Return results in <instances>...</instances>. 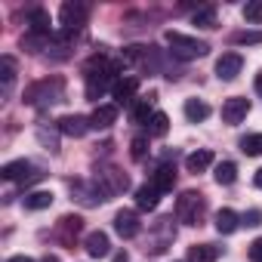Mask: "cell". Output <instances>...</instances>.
<instances>
[{"instance_id": "6da1fadb", "label": "cell", "mask_w": 262, "mask_h": 262, "mask_svg": "<svg viewBox=\"0 0 262 262\" xmlns=\"http://www.w3.org/2000/svg\"><path fill=\"white\" fill-rule=\"evenodd\" d=\"M117 74V62H108L105 56H93L83 68L86 77V99H102V93L111 86V77ZM114 90V86H111Z\"/></svg>"}, {"instance_id": "7a4b0ae2", "label": "cell", "mask_w": 262, "mask_h": 262, "mask_svg": "<svg viewBox=\"0 0 262 262\" xmlns=\"http://www.w3.org/2000/svg\"><path fill=\"white\" fill-rule=\"evenodd\" d=\"M164 43L170 47V53H173L179 62L201 59V56H207V50H210L204 40H198V37H191V34H182V31H167V34H164Z\"/></svg>"}, {"instance_id": "3957f363", "label": "cell", "mask_w": 262, "mask_h": 262, "mask_svg": "<svg viewBox=\"0 0 262 262\" xmlns=\"http://www.w3.org/2000/svg\"><path fill=\"white\" fill-rule=\"evenodd\" d=\"M207 216V201L201 191H182L176 198V219L185 225H201Z\"/></svg>"}, {"instance_id": "277c9868", "label": "cell", "mask_w": 262, "mask_h": 262, "mask_svg": "<svg viewBox=\"0 0 262 262\" xmlns=\"http://www.w3.org/2000/svg\"><path fill=\"white\" fill-rule=\"evenodd\" d=\"M65 99V83L59 77H47V80H37L34 86L25 90V102L31 105H43V102H62Z\"/></svg>"}, {"instance_id": "5b68a950", "label": "cell", "mask_w": 262, "mask_h": 262, "mask_svg": "<svg viewBox=\"0 0 262 262\" xmlns=\"http://www.w3.org/2000/svg\"><path fill=\"white\" fill-rule=\"evenodd\" d=\"M93 182L99 185V191L105 194V201L129 188V179H126V173H120V170H117V167H111V164H105V167H96V176H93Z\"/></svg>"}, {"instance_id": "8992f818", "label": "cell", "mask_w": 262, "mask_h": 262, "mask_svg": "<svg viewBox=\"0 0 262 262\" xmlns=\"http://www.w3.org/2000/svg\"><path fill=\"white\" fill-rule=\"evenodd\" d=\"M0 176H4L7 182H22V185L28 188V185H34L37 179H43V170L34 167V164H28V161H10V164L0 167Z\"/></svg>"}, {"instance_id": "52a82bcc", "label": "cell", "mask_w": 262, "mask_h": 262, "mask_svg": "<svg viewBox=\"0 0 262 262\" xmlns=\"http://www.w3.org/2000/svg\"><path fill=\"white\" fill-rule=\"evenodd\" d=\"M86 16H90V7L86 4H77V0H65L62 10H59V19H62V28L65 31H80L86 25Z\"/></svg>"}, {"instance_id": "ba28073f", "label": "cell", "mask_w": 262, "mask_h": 262, "mask_svg": "<svg viewBox=\"0 0 262 262\" xmlns=\"http://www.w3.org/2000/svg\"><path fill=\"white\" fill-rule=\"evenodd\" d=\"M114 231L123 237V241H129V237H136L139 231H142V222H139V216H136V210H120L117 216H114Z\"/></svg>"}, {"instance_id": "9c48e42d", "label": "cell", "mask_w": 262, "mask_h": 262, "mask_svg": "<svg viewBox=\"0 0 262 262\" xmlns=\"http://www.w3.org/2000/svg\"><path fill=\"white\" fill-rule=\"evenodd\" d=\"M241 68H244L241 53H222V56L216 59V77H219V80H234V77L241 74Z\"/></svg>"}, {"instance_id": "30bf717a", "label": "cell", "mask_w": 262, "mask_h": 262, "mask_svg": "<svg viewBox=\"0 0 262 262\" xmlns=\"http://www.w3.org/2000/svg\"><path fill=\"white\" fill-rule=\"evenodd\" d=\"M247 111H250V102H247L244 96H231V99L222 102V120H225L228 126L241 123V120L247 117Z\"/></svg>"}, {"instance_id": "8fae6325", "label": "cell", "mask_w": 262, "mask_h": 262, "mask_svg": "<svg viewBox=\"0 0 262 262\" xmlns=\"http://www.w3.org/2000/svg\"><path fill=\"white\" fill-rule=\"evenodd\" d=\"M86 129H93V126H90V117H80V114H65V117H59V133H65V136H71V139L86 136Z\"/></svg>"}, {"instance_id": "7c38bea8", "label": "cell", "mask_w": 262, "mask_h": 262, "mask_svg": "<svg viewBox=\"0 0 262 262\" xmlns=\"http://www.w3.org/2000/svg\"><path fill=\"white\" fill-rule=\"evenodd\" d=\"M71 191H74V198H77L83 207H96V204L105 201V194L99 191L96 182H71Z\"/></svg>"}, {"instance_id": "4fadbf2b", "label": "cell", "mask_w": 262, "mask_h": 262, "mask_svg": "<svg viewBox=\"0 0 262 262\" xmlns=\"http://www.w3.org/2000/svg\"><path fill=\"white\" fill-rule=\"evenodd\" d=\"M80 228H83V219L80 216H62L59 219V225H56V234H59V241L62 244H74V237L80 234Z\"/></svg>"}, {"instance_id": "5bb4252c", "label": "cell", "mask_w": 262, "mask_h": 262, "mask_svg": "<svg viewBox=\"0 0 262 262\" xmlns=\"http://www.w3.org/2000/svg\"><path fill=\"white\" fill-rule=\"evenodd\" d=\"M136 90H139V77H120L117 83H114V99H117V105H133L136 99Z\"/></svg>"}, {"instance_id": "9a60e30c", "label": "cell", "mask_w": 262, "mask_h": 262, "mask_svg": "<svg viewBox=\"0 0 262 262\" xmlns=\"http://www.w3.org/2000/svg\"><path fill=\"white\" fill-rule=\"evenodd\" d=\"M28 31H34V34H43V37H53V19H50V13L47 10H31V16H28Z\"/></svg>"}, {"instance_id": "2e32d148", "label": "cell", "mask_w": 262, "mask_h": 262, "mask_svg": "<svg viewBox=\"0 0 262 262\" xmlns=\"http://www.w3.org/2000/svg\"><path fill=\"white\" fill-rule=\"evenodd\" d=\"M114 120H117V105H99V108L90 114V126H93V129H108Z\"/></svg>"}, {"instance_id": "e0dca14e", "label": "cell", "mask_w": 262, "mask_h": 262, "mask_svg": "<svg viewBox=\"0 0 262 262\" xmlns=\"http://www.w3.org/2000/svg\"><path fill=\"white\" fill-rule=\"evenodd\" d=\"M158 204H161V191L151 182H145V185L136 188V207L139 210H158Z\"/></svg>"}, {"instance_id": "ac0fdd59", "label": "cell", "mask_w": 262, "mask_h": 262, "mask_svg": "<svg viewBox=\"0 0 262 262\" xmlns=\"http://www.w3.org/2000/svg\"><path fill=\"white\" fill-rule=\"evenodd\" d=\"M86 253H90L93 259H102V256H108V253H111L108 234H105V231H90V234H86Z\"/></svg>"}, {"instance_id": "d6986e66", "label": "cell", "mask_w": 262, "mask_h": 262, "mask_svg": "<svg viewBox=\"0 0 262 262\" xmlns=\"http://www.w3.org/2000/svg\"><path fill=\"white\" fill-rule=\"evenodd\" d=\"M151 185H155L161 194H164V191H173V185H176V170H173V167H167V164H164V167H158V170L151 173Z\"/></svg>"}, {"instance_id": "ffe728a7", "label": "cell", "mask_w": 262, "mask_h": 262, "mask_svg": "<svg viewBox=\"0 0 262 262\" xmlns=\"http://www.w3.org/2000/svg\"><path fill=\"white\" fill-rule=\"evenodd\" d=\"M210 164H213V151H210V148L191 151V155L185 158V170H188V173H204Z\"/></svg>"}, {"instance_id": "44dd1931", "label": "cell", "mask_w": 262, "mask_h": 262, "mask_svg": "<svg viewBox=\"0 0 262 262\" xmlns=\"http://www.w3.org/2000/svg\"><path fill=\"white\" fill-rule=\"evenodd\" d=\"M237 225H241V216H237L234 210H228V207H225V210H219V213H216V231H219V234H234V231H237Z\"/></svg>"}, {"instance_id": "7402d4cb", "label": "cell", "mask_w": 262, "mask_h": 262, "mask_svg": "<svg viewBox=\"0 0 262 262\" xmlns=\"http://www.w3.org/2000/svg\"><path fill=\"white\" fill-rule=\"evenodd\" d=\"M219 253L222 250L213 244H194V247H188V262H216Z\"/></svg>"}, {"instance_id": "603a6c76", "label": "cell", "mask_w": 262, "mask_h": 262, "mask_svg": "<svg viewBox=\"0 0 262 262\" xmlns=\"http://www.w3.org/2000/svg\"><path fill=\"white\" fill-rule=\"evenodd\" d=\"M185 117H188L191 123H201V120L210 117V105H207L204 99H188V102H185Z\"/></svg>"}, {"instance_id": "cb8c5ba5", "label": "cell", "mask_w": 262, "mask_h": 262, "mask_svg": "<svg viewBox=\"0 0 262 262\" xmlns=\"http://www.w3.org/2000/svg\"><path fill=\"white\" fill-rule=\"evenodd\" d=\"M22 204H25V210H47V207H53V191H28L22 198Z\"/></svg>"}, {"instance_id": "d4e9b609", "label": "cell", "mask_w": 262, "mask_h": 262, "mask_svg": "<svg viewBox=\"0 0 262 262\" xmlns=\"http://www.w3.org/2000/svg\"><path fill=\"white\" fill-rule=\"evenodd\" d=\"M129 117H133V123H145V126H148V120L155 117V111H151V102H145V99L133 102V108H129Z\"/></svg>"}, {"instance_id": "484cf974", "label": "cell", "mask_w": 262, "mask_h": 262, "mask_svg": "<svg viewBox=\"0 0 262 262\" xmlns=\"http://www.w3.org/2000/svg\"><path fill=\"white\" fill-rule=\"evenodd\" d=\"M216 182L219 185H231L234 179H237V164H231V161H222V164H216Z\"/></svg>"}, {"instance_id": "4316f807", "label": "cell", "mask_w": 262, "mask_h": 262, "mask_svg": "<svg viewBox=\"0 0 262 262\" xmlns=\"http://www.w3.org/2000/svg\"><path fill=\"white\" fill-rule=\"evenodd\" d=\"M241 151L247 158H262V133H250L241 139Z\"/></svg>"}, {"instance_id": "83f0119b", "label": "cell", "mask_w": 262, "mask_h": 262, "mask_svg": "<svg viewBox=\"0 0 262 262\" xmlns=\"http://www.w3.org/2000/svg\"><path fill=\"white\" fill-rule=\"evenodd\" d=\"M167 129H170V117L164 111H155V117L148 120V136H167Z\"/></svg>"}, {"instance_id": "f1b7e54d", "label": "cell", "mask_w": 262, "mask_h": 262, "mask_svg": "<svg viewBox=\"0 0 262 262\" xmlns=\"http://www.w3.org/2000/svg\"><path fill=\"white\" fill-rule=\"evenodd\" d=\"M50 40H53V37H43V34L28 31V34L22 37V50H28V53H40V50H47V47H50Z\"/></svg>"}, {"instance_id": "f546056e", "label": "cell", "mask_w": 262, "mask_h": 262, "mask_svg": "<svg viewBox=\"0 0 262 262\" xmlns=\"http://www.w3.org/2000/svg\"><path fill=\"white\" fill-rule=\"evenodd\" d=\"M241 16H244L247 25H262V0H250V4H244Z\"/></svg>"}, {"instance_id": "4dcf8cb0", "label": "cell", "mask_w": 262, "mask_h": 262, "mask_svg": "<svg viewBox=\"0 0 262 262\" xmlns=\"http://www.w3.org/2000/svg\"><path fill=\"white\" fill-rule=\"evenodd\" d=\"M191 19H194V25H201V28H216V7H198Z\"/></svg>"}, {"instance_id": "1f68e13d", "label": "cell", "mask_w": 262, "mask_h": 262, "mask_svg": "<svg viewBox=\"0 0 262 262\" xmlns=\"http://www.w3.org/2000/svg\"><path fill=\"white\" fill-rule=\"evenodd\" d=\"M148 155V139L145 136H136L133 142H129V158H133V161H142Z\"/></svg>"}, {"instance_id": "d6a6232c", "label": "cell", "mask_w": 262, "mask_h": 262, "mask_svg": "<svg viewBox=\"0 0 262 262\" xmlns=\"http://www.w3.org/2000/svg\"><path fill=\"white\" fill-rule=\"evenodd\" d=\"M0 71H4V74H0V77H4V86H10L13 77H16V62H13V56H4V59H0Z\"/></svg>"}, {"instance_id": "836d02e7", "label": "cell", "mask_w": 262, "mask_h": 262, "mask_svg": "<svg viewBox=\"0 0 262 262\" xmlns=\"http://www.w3.org/2000/svg\"><path fill=\"white\" fill-rule=\"evenodd\" d=\"M234 43H262V31H241L234 34Z\"/></svg>"}, {"instance_id": "e575fe53", "label": "cell", "mask_w": 262, "mask_h": 262, "mask_svg": "<svg viewBox=\"0 0 262 262\" xmlns=\"http://www.w3.org/2000/svg\"><path fill=\"white\" fill-rule=\"evenodd\" d=\"M259 222H262V210H247L241 219V225H250V228H256Z\"/></svg>"}, {"instance_id": "d590c367", "label": "cell", "mask_w": 262, "mask_h": 262, "mask_svg": "<svg viewBox=\"0 0 262 262\" xmlns=\"http://www.w3.org/2000/svg\"><path fill=\"white\" fill-rule=\"evenodd\" d=\"M37 139H40V142H43L50 151H59V142H56V136H50L47 129H40V133H37Z\"/></svg>"}, {"instance_id": "8d00e7d4", "label": "cell", "mask_w": 262, "mask_h": 262, "mask_svg": "<svg viewBox=\"0 0 262 262\" xmlns=\"http://www.w3.org/2000/svg\"><path fill=\"white\" fill-rule=\"evenodd\" d=\"M250 259H253V262H262V237H256V241L250 244Z\"/></svg>"}, {"instance_id": "74e56055", "label": "cell", "mask_w": 262, "mask_h": 262, "mask_svg": "<svg viewBox=\"0 0 262 262\" xmlns=\"http://www.w3.org/2000/svg\"><path fill=\"white\" fill-rule=\"evenodd\" d=\"M111 262H129V256H126V250H120V253H114V259Z\"/></svg>"}, {"instance_id": "f35d334b", "label": "cell", "mask_w": 262, "mask_h": 262, "mask_svg": "<svg viewBox=\"0 0 262 262\" xmlns=\"http://www.w3.org/2000/svg\"><path fill=\"white\" fill-rule=\"evenodd\" d=\"M7 262H34L31 256H13V259H7Z\"/></svg>"}, {"instance_id": "ab89813d", "label": "cell", "mask_w": 262, "mask_h": 262, "mask_svg": "<svg viewBox=\"0 0 262 262\" xmlns=\"http://www.w3.org/2000/svg\"><path fill=\"white\" fill-rule=\"evenodd\" d=\"M253 185H256V188H262V170H256V176H253Z\"/></svg>"}, {"instance_id": "60d3db41", "label": "cell", "mask_w": 262, "mask_h": 262, "mask_svg": "<svg viewBox=\"0 0 262 262\" xmlns=\"http://www.w3.org/2000/svg\"><path fill=\"white\" fill-rule=\"evenodd\" d=\"M256 93H259V96H262V74H259V77H256Z\"/></svg>"}, {"instance_id": "b9f144b4", "label": "cell", "mask_w": 262, "mask_h": 262, "mask_svg": "<svg viewBox=\"0 0 262 262\" xmlns=\"http://www.w3.org/2000/svg\"><path fill=\"white\" fill-rule=\"evenodd\" d=\"M40 262H59V256H43Z\"/></svg>"}, {"instance_id": "7bdbcfd3", "label": "cell", "mask_w": 262, "mask_h": 262, "mask_svg": "<svg viewBox=\"0 0 262 262\" xmlns=\"http://www.w3.org/2000/svg\"><path fill=\"white\" fill-rule=\"evenodd\" d=\"M185 262H188V259H185Z\"/></svg>"}]
</instances>
